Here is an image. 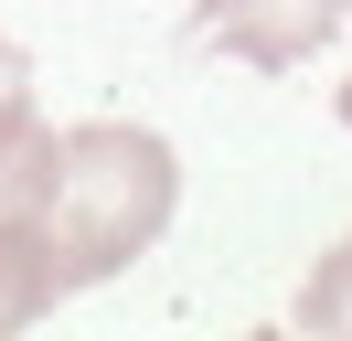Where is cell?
Wrapping results in <instances>:
<instances>
[{
	"instance_id": "cell-1",
	"label": "cell",
	"mask_w": 352,
	"mask_h": 341,
	"mask_svg": "<svg viewBox=\"0 0 352 341\" xmlns=\"http://www.w3.org/2000/svg\"><path fill=\"white\" fill-rule=\"evenodd\" d=\"M0 192L32 213V234H43V267H54V298L96 288V277H118L139 245H160V224H171L182 203V170L171 149L150 139V128H32L11 160H0Z\"/></svg>"
},
{
	"instance_id": "cell-2",
	"label": "cell",
	"mask_w": 352,
	"mask_h": 341,
	"mask_svg": "<svg viewBox=\"0 0 352 341\" xmlns=\"http://www.w3.org/2000/svg\"><path fill=\"white\" fill-rule=\"evenodd\" d=\"M331 21H342V0H203V11H192V43H224V54L288 75V64H309L331 43Z\"/></svg>"
},
{
	"instance_id": "cell-3",
	"label": "cell",
	"mask_w": 352,
	"mask_h": 341,
	"mask_svg": "<svg viewBox=\"0 0 352 341\" xmlns=\"http://www.w3.org/2000/svg\"><path fill=\"white\" fill-rule=\"evenodd\" d=\"M54 309V267H43V234H32V213L0 192V331H22V320Z\"/></svg>"
},
{
	"instance_id": "cell-4",
	"label": "cell",
	"mask_w": 352,
	"mask_h": 341,
	"mask_svg": "<svg viewBox=\"0 0 352 341\" xmlns=\"http://www.w3.org/2000/svg\"><path fill=\"white\" fill-rule=\"evenodd\" d=\"M299 331H320V341H352V234L320 256V277L299 288Z\"/></svg>"
},
{
	"instance_id": "cell-5",
	"label": "cell",
	"mask_w": 352,
	"mask_h": 341,
	"mask_svg": "<svg viewBox=\"0 0 352 341\" xmlns=\"http://www.w3.org/2000/svg\"><path fill=\"white\" fill-rule=\"evenodd\" d=\"M32 128H43V118H32V54H22L11 32H0V160L22 149Z\"/></svg>"
},
{
	"instance_id": "cell-6",
	"label": "cell",
	"mask_w": 352,
	"mask_h": 341,
	"mask_svg": "<svg viewBox=\"0 0 352 341\" xmlns=\"http://www.w3.org/2000/svg\"><path fill=\"white\" fill-rule=\"evenodd\" d=\"M342 128H352V85H342Z\"/></svg>"
}]
</instances>
